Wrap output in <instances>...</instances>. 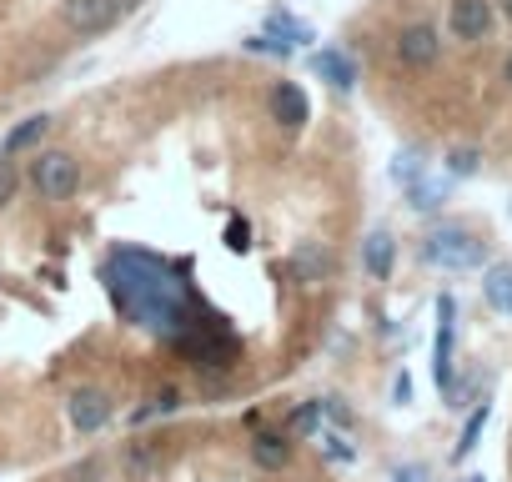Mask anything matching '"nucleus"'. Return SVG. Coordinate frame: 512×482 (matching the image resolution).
Listing matches in <instances>:
<instances>
[{"instance_id": "f257e3e1", "label": "nucleus", "mask_w": 512, "mask_h": 482, "mask_svg": "<svg viewBox=\"0 0 512 482\" xmlns=\"http://www.w3.org/2000/svg\"><path fill=\"white\" fill-rule=\"evenodd\" d=\"M101 287L111 297V307L121 312V322L171 342L176 332H186L191 322H201L211 307L201 302V292L191 287V262L146 252V247H111L101 257Z\"/></svg>"}, {"instance_id": "f03ea898", "label": "nucleus", "mask_w": 512, "mask_h": 482, "mask_svg": "<svg viewBox=\"0 0 512 482\" xmlns=\"http://www.w3.org/2000/svg\"><path fill=\"white\" fill-rule=\"evenodd\" d=\"M166 347H171L186 367H196L201 377H226V372H236V362H241V342H236V332L226 327V317H216V312H206L201 322H191L186 332H176Z\"/></svg>"}, {"instance_id": "7ed1b4c3", "label": "nucleus", "mask_w": 512, "mask_h": 482, "mask_svg": "<svg viewBox=\"0 0 512 482\" xmlns=\"http://www.w3.org/2000/svg\"><path fill=\"white\" fill-rule=\"evenodd\" d=\"M422 262L437 272H477L487 267V241L462 221H442L422 236Z\"/></svg>"}, {"instance_id": "20e7f679", "label": "nucleus", "mask_w": 512, "mask_h": 482, "mask_svg": "<svg viewBox=\"0 0 512 482\" xmlns=\"http://www.w3.org/2000/svg\"><path fill=\"white\" fill-rule=\"evenodd\" d=\"M31 186L41 201H71L81 191V166L71 151H36L31 156Z\"/></svg>"}, {"instance_id": "39448f33", "label": "nucleus", "mask_w": 512, "mask_h": 482, "mask_svg": "<svg viewBox=\"0 0 512 482\" xmlns=\"http://www.w3.org/2000/svg\"><path fill=\"white\" fill-rule=\"evenodd\" d=\"M392 61L402 71H432L442 61V31L432 21H407L392 36Z\"/></svg>"}, {"instance_id": "423d86ee", "label": "nucleus", "mask_w": 512, "mask_h": 482, "mask_svg": "<svg viewBox=\"0 0 512 482\" xmlns=\"http://www.w3.org/2000/svg\"><path fill=\"white\" fill-rule=\"evenodd\" d=\"M452 337H457V302L442 292L437 297V342H432V377L447 402H457V372H452Z\"/></svg>"}, {"instance_id": "0eeeda50", "label": "nucleus", "mask_w": 512, "mask_h": 482, "mask_svg": "<svg viewBox=\"0 0 512 482\" xmlns=\"http://www.w3.org/2000/svg\"><path fill=\"white\" fill-rule=\"evenodd\" d=\"M447 36L462 46H477L492 36V0H452L447 6Z\"/></svg>"}, {"instance_id": "6e6552de", "label": "nucleus", "mask_w": 512, "mask_h": 482, "mask_svg": "<svg viewBox=\"0 0 512 482\" xmlns=\"http://www.w3.org/2000/svg\"><path fill=\"white\" fill-rule=\"evenodd\" d=\"M332 272H337V257H332V247H322V241H302V247L287 257V277L297 287H322V282H332Z\"/></svg>"}, {"instance_id": "1a4fd4ad", "label": "nucleus", "mask_w": 512, "mask_h": 482, "mask_svg": "<svg viewBox=\"0 0 512 482\" xmlns=\"http://www.w3.org/2000/svg\"><path fill=\"white\" fill-rule=\"evenodd\" d=\"M246 452H251V462L262 472H287L292 457H297V437H287L282 427H256Z\"/></svg>"}, {"instance_id": "9d476101", "label": "nucleus", "mask_w": 512, "mask_h": 482, "mask_svg": "<svg viewBox=\"0 0 512 482\" xmlns=\"http://www.w3.org/2000/svg\"><path fill=\"white\" fill-rule=\"evenodd\" d=\"M111 412H116V407H111V397H106L101 387H76V392L66 397V417H71V427L86 432V437L101 432V427L111 422Z\"/></svg>"}, {"instance_id": "9b49d317", "label": "nucleus", "mask_w": 512, "mask_h": 482, "mask_svg": "<svg viewBox=\"0 0 512 482\" xmlns=\"http://www.w3.org/2000/svg\"><path fill=\"white\" fill-rule=\"evenodd\" d=\"M61 16H66V26L76 36H101V31H111L121 21V11L111 6V0H66Z\"/></svg>"}, {"instance_id": "f8f14e48", "label": "nucleus", "mask_w": 512, "mask_h": 482, "mask_svg": "<svg viewBox=\"0 0 512 482\" xmlns=\"http://www.w3.org/2000/svg\"><path fill=\"white\" fill-rule=\"evenodd\" d=\"M272 121L282 131H302L312 121V101H307V91L297 81H277L272 86Z\"/></svg>"}, {"instance_id": "ddd939ff", "label": "nucleus", "mask_w": 512, "mask_h": 482, "mask_svg": "<svg viewBox=\"0 0 512 482\" xmlns=\"http://www.w3.org/2000/svg\"><path fill=\"white\" fill-rule=\"evenodd\" d=\"M312 76L327 81L332 91H352L362 71H357V61H352L342 46H322V51H312Z\"/></svg>"}, {"instance_id": "4468645a", "label": "nucleus", "mask_w": 512, "mask_h": 482, "mask_svg": "<svg viewBox=\"0 0 512 482\" xmlns=\"http://www.w3.org/2000/svg\"><path fill=\"white\" fill-rule=\"evenodd\" d=\"M392 262H397V236H392L387 226L367 231V236H362V272H367L372 282H387V277H392Z\"/></svg>"}, {"instance_id": "2eb2a0df", "label": "nucleus", "mask_w": 512, "mask_h": 482, "mask_svg": "<svg viewBox=\"0 0 512 482\" xmlns=\"http://www.w3.org/2000/svg\"><path fill=\"white\" fill-rule=\"evenodd\" d=\"M186 407V397H181V387H151L146 392V402L141 407H131V427H146V422H161V417H176Z\"/></svg>"}, {"instance_id": "dca6fc26", "label": "nucleus", "mask_w": 512, "mask_h": 482, "mask_svg": "<svg viewBox=\"0 0 512 482\" xmlns=\"http://www.w3.org/2000/svg\"><path fill=\"white\" fill-rule=\"evenodd\" d=\"M262 31H267V36H277V41H287L292 51H302V46H312V41H317V31H312L307 21H297L292 11H282V6H272V11H267Z\"/></svg>"}, {"instance_id": "f3484780", "label": "nucleus", "mask_w": 512, "mask_h": 482, "mask_svg": "<svg viewBox=\"0 0 512 482\" xmlns=\"http://www.w3.org/2000/svg\"><path fill=\"white\" fill-rule=\"evenodd\" d=\"M482 297H487L492 312L512 317V262H492V267H482Z\"/></svg>"}, {"instance_id": "a211bd4d", "label": "nucleus", "mask_w": 512, "mask_h": 482, "mask_svg": "<svg viewBox=\"0 0 512 482\" xmlns=\"http://www.w3.org/2000/svg\"><path fill=\"white\" fill-rule=\"evenodd\" d=\"M317 452L327 457V462H337V467H352L357 457H362V447L352 442V432H342V427H317Z\"/></svg>"}, {"instance_id": "6ab92c4d", "label": "nucleus", "mask_w": 512, "mask_h": 482, "mask_svg": "<svg viewBox=\"0 0 512 482\" xmlns=\"http://www.w3.org/2000/svg\"><path fill=\"white\" fill-rule=\"evenodd\" d=\"M46 131H51V116H26L21 126H11V131H6V141H0V156H21V151L41 146V141H46Z\"/></svg>"}, {"instance_id": "aec40b11", "label": "nucleus", "mask_w": 512, "mask_h": 482, "mask_svg": "<svg viewBox=\"0 0 512 482\" xmlns=\"http://www.w3.org/2000/svg\"><path fill=\"white\" fill-rule=\"evenodd\" d=\"M487 417H492V407H487V402H477V407L467 412V422H462V432H457V447H452V462H467V457L477 452V442H482V427H487Z\"/></svg>"}, {"instance_id": "412c9836", "label": "nucleus", "mask_w": 512, "mask_h": 482, "mask_svg": "<svg viewBox=\"0 0 512 482\" xmlns=\"http://www.w3.org/2000/svg\"><path fill=\"white\" fill-rule=\"evenodd\" d=\"M317 427H322V402H317V397L297 402V407L287 412V422H282L287 437H317Z\"/></svg>"}, {"instance_id": "4be33fe9", "label": "nucleus", "mask_w": 512, "mask_h": 482, "mask_svg": "<svg viewBox=\"0 0 512 482\" xmlns=\"http://www.w3.org/2000/svg\"><path fill=\"white\" fill-rule=\"evenodd\" d=\"M402 191H407V206H412V211H437V206L447 201V186L432 181V176H417V181H407Z\"/></svg>"}, {"instance_id": "5701e85b", "label": "nucleus", "mask_w": 512, "mask_h": 482, "mask_svg": "<svg viewBox=\"0 0 512 482\" xmlns=\"http://www.w3.org/2000/svg\"><path fill=\"white\" fill-rule=\"evenodd\" d=\"M317 402H322V422H327V427H342V432H352V427H357V412L347 407V397L327 392V397H317Z\"/></svg>"}, {"instance_id": "b1692460", "label": "nucleus", "mask_w": 512, "mask_h": 482, "mask_svg": "<svg viewBox=\"0 0 512 482\" xmlns=\"http://www.w3.org/2000/svg\"><path fill=\"white\" fill-rule=\"evenodd\" d=\"M221 247H226L231 257H246V252H251V221H246V216H231V221H226Z\"/></svg>"}, {"instance_id": "393cba45", "label": "nucleus", "mask_w": 512, "mask_h": 482, "mask_svg": "<svg viewBox=\"0 0 512 482\" xmlns=\"http://www.w3.org/2000/svg\"><path fill=\"white\" fill-rule=\"evenodd\" d=\"M241 46H246L251 56H277V61H292V56H297V51H292L287 41H277V36H267V31H256V36H246Z\"/></svg>"}, {"instance_id": "a878e982", "label": "nucleus", "mask_w": 512, "mask_h": 482, "mask_svg": "<svg viewBox=\"0 0 512 482\" xmlns=\"http://www.w3.org/2000/svg\"><path fill=\"white\" fill-rule=\"evenodd\" d=\"M477 166H482L477 146H452L447 151V176H477Z\"/></svg>"}, {"instance_id": "bb28decb", "label": "nucleus", "mask_w": 512, "mask_h": 482, "mask_svg": "<svg viewBox=\"0 0 512 482\" xmlns=\"http://www.w3.org/2000/svg\"><path fill=\"white\" fill-rule=\"evenodd\" d=\"M21 191V171H16V156H0V206H11Z\"/></svg>"}, {"instance_id": "cd10ccee", "label": "nucleus", "mask_w": 512, "mask_h": 482, "mask_svg": "<svg viewBox=\"0 0 512 482\" xmlns=\"http://www.w3.org/2000/svg\"><path fill=\"white\" fill-rule=\"evenodd\" d=\"M392 176H397V186H407V181H417V176H422V161H417V151H407V156H397V166H392Z\"/></svg>"}, {"instance_id": "c85d7f7f", "label": "nucleus", "mask_w": 512, "mask_h": 482, "mask_svg": "<svg viewBox=\"0 0 512 482\" xmlns=\"http://www.w3.org/2000/svg\"><path fill=\"white\" fill-rule=\"evenodd\" d=\"M61 482H101V462H96V457H86V462H81V467H71Z\"/></svg>"}, {"instance_id": "c756f323", "label": "nucleus", "mask_w": 512, "mask_h": 482, "mask_svg": "<svg viewBox=\"0 0 512 482\" xmlns=\"http://www.w3.org/2000/svg\"><path fill=\"white\" fill-rule=\"evenodd\" d=\"M392 482H432V472L422 462H402V467H392Z\"/></svg>"}, {"instance_id": "7c9ffc66", "label": "nucleus", "mask_w": 512, "mask_h": 482, "mask_svg": "<svg viewBox=\"0 0 512 482\" xmlns=\"http://www.w3.org/2000/svg\"><path fill=\"white\" fill-rule=\"evenodd\" d=\"M392 397H397V402H402V407H407V402H412V377H407V372H402V377H397V382H392Z\"/></svg>"}, {"instance_id": "2f4dec72", "label": "nucleus", "mask_w": 512, "mask_h": 482, "mask_svg": "<svg viewBox=\"0 0 512 482\" xmlns=\"http://www.w3.org/2000/svg\"><path fill=\"white\" fill-rule=\"evenodd\" d=\"M111 6H116V11H121V16H131V11H136V6H141V0H111Z\"/></svg>"}, {"instance_id": "473e14b6", "label": "nucleus", "mask_w": 512, "mask_h": 482, "mask_svg": "<svg viewBox=\"0 0 512 482\" xmlns=\"http://www.w3.org/2000/svg\"><path fill=\"white\" fill-rule=\"evenodd\" d=\"M502 81L512 86V51H507V61H502Z\"/></svg>"}, {"instance_id": "72a5a7b5", "label": "nucleus", "mask_w": 512, "mask_h": 482, "mask_svg": "<svg viewBox=\"0 0 512 482\" xmlns=\"http://www.w3.org/2000/svg\"><path fill=\"white\" fill-rule=\"evenodd\" d=\"M502 21H512V0H502Z\"/></svg>"}, {"instance_id": "f704fd0d", "label": "nucleus", "mask_w": 512, "mask_h": 482, "mask_svg": "<svg viewBox=\"0 0 512 482\" xmlns=\"http://www.w3.org/2000/svg\"><path fill=\"white\" fill-rule=\"evenodd\" d=\"M462 482H487V477H482V472H477V477H462Z\"/></svg>"}]
</instances>
